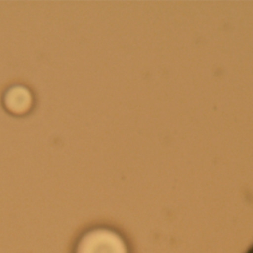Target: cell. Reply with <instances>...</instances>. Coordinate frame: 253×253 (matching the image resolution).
I'll return each instance as SVG.
<instances>
[{"instance_id":"1","label":"cell","mask_w":253,"mask_h":253,"mask_svg":"<svg viewBox=\"0 0 253 253\" xmlns=\"http://www.w3.org/2000/svg\"><path fill=\"white\" fill-rule=\"evenodd\" d=\"M74 253H128V249L117 231L97 227L86 231L78 239Z\"/></svg>"},{"instance_id":"2","label":"cell","mask_w":253,"mask_h":253,"mask_svg":"<svg viewBox=\"0 0 253 253\" xmlns=\"http://www.w3.org/2000/svg\"><path fill=\"white\" fill-rule=\"evenodd\" d=\"M30 103L29 92L22 88L16 87L11 89L6 96V104L15 111L24 110Z\"/></svg>"},{"instance_id":"3","label":"cell","mask_w":253,"mask_h":253,"mask_svg":"<svg viewBox=\"0 0 253 253\" xmlns=\"http://www.w3.org/2000/svg\"><path fill=\"white\" fill-rule=\"evenodd\" d=\"M244 253H253V244H251V245L246 249V251H245Z\"/></svg>"}]
</instances>
